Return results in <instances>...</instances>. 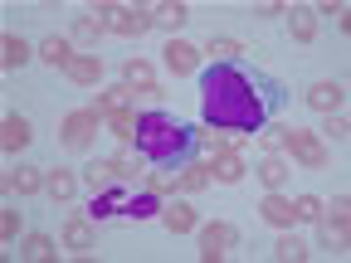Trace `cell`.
Returning <instances> with one entry per match:
<instances>
[{
  "mask_svg": "<svg viewBox=\"0 0 351 263\" xmlns=\"http://www.w3.org/2000/svg\"><path fill=\"white\" fill-rule=\"evenodd\" d=\"M346 225H351V200H346V195H337V200H332V214L322 219V244L346 249Z\"/></svg>",
  "mask_w": 351,
  "mask_h": 263,
  "instance_id": "cell-7",
  "label": "cell"
},
{
  "mask_svg": "<svg viewBox=\"0 0 351 263\" xmlns=\"http://www.w3.org/2000/svg\"><path fill=\"white\" fill-rule=\"evenodd\" d=\"M171 186H176V190H186V195H195V190H205V186H210V171H205V166H186Z\"/></svg>",
  "mask_w": 351,
  "mask_h": 263,
  "instance_id": "cell-23",
  "label": "cell"
},
{
  "mask_svg": "<svg viewBox=\"0 0 351 263\" xmlns=\"http://www.w3.org/2000/svg\"><path fill=\"white\" fill-rule=\"evenodd\" d=\"M108 186H117V175H112V166L108 161H98V166H88V190H108Z\"/></svg>",
  "mask_w": 351,
  "mask_h": 263,
  "instance_id": "cell-30",
  "label": "cell"
},
{
  "mask_svg": "<svg viewBox=\"0 0 351 263\" xmlns=\"http://www.w3.org/2000/svg\"><path fill=\"white\" fill-rule=\"evenodd\" d=\"M274 253H278L283 263H302V258H307V244H302V239H293V234H283V239L274 244Z\"/></svg>",
  "mask_w": 351,
  "mask_h": 263,
  "instance_id": "cell-28",
  "label": "cell"
},
{
  "mask_svg": "<svg viewBox=\"0 0 351 263\" xmlns=\"http://www.w3.org/2000/svg\"><path fill=\"white\" fill-rule=\"evenodd\" d=\"M288 25H293V39H298V44H313V39H317V10L293 5V10H288Z\"/></svg>",
  "mask_w": 351,
  "mask_h": 263,
  "instance_id": "cell-16",
  "label": "cell"
},
{
  "mask_svg": "<svg viewBox=\"0 0 351 263\" xmlns=\"http://www.w3.org/2000/svg\"><path fill=\"white\" fill-rule=\"evenodd\" d=\"M93 15L103 20V29H112L122 39H142L156 25V10H147V5H98Z\"/></svg>",
  "mask_w": 351,
  "mask_h": 263,
  "instance_id": "cell-3",
  "label": "cell"
},
{
  "mask_svg": "<svg viewBox=\"0 0 351 263\" xmlns=\"http://www.w3.org/2000/svg\"><path fill=\"white\" fill-rule=\"evenodd\" d=\"M78 88H98V78H103V59L98 54H73V64L64 68Z\"/></svg>",
  "mask_w": 351,
  "mask_h": 263,
  "instance_id": "cell-9",
  "label": "cell"
},
{
  "mask_svg": "<svg viewBox=\"0 0 351 263\" xmlns=\"http://www.w3.org/2000/svg\"><path fill=\"white\" fill-rule=\"evenodd\" d=\"M327 132H332V142H346V132H351V127H346L341 112H327Z\"/></svg>",
  "mask_w": 351,
  "mask_h": 263,
  "instance_id": "cell-35",
  "label": "cell"
},
{
  "mask_svg": "<svg viewBox=\"0 0 351 263\" xmlns=\"http://www.w3.org/2000/svg\"><path fill=\"white\" fill-rule=\"evenodd\" d=\"M122 83H127V88H142V93H161L152 64H142V59H127V64H122Z\"/></svg>",
  "mask_w": 351,
  "mask_h": 263,
  "instance_id": "cell-14",
  "label": "cell"
},
{
  "mask_svg": "<svg viewBox=\"0 0 351 263\" xmlns=\"http://www.w3.org/2000/svg\"><path fill=\"white\" fill-rule=\"evenodd\" d=\"M20 258L49 263V258H54V239H49V234H29V239H25V249H20Z\"/></svg>",
  "mask_w": 351,
  "mask_h": 263,
  "instance_id": "cell-24",
  "label": "cell"
},
{
  "mask_svg": "<svg viewBox=\"0 0 351 263\" xmlns=\"http://www.w3.org/2000/svg\"><path fill=\"white\" fill-rule=\"evenodd\" d=\"M98 112L93 108H88V112H69L64 117V147L69 151H88V147H93V132H98Z\"/></svg>",
  "mask_w": 351,
  "mask_h": 263,
  "instance_id": "cell-6",
  "label": "cell"
},
{
  "mask_svg": "<svg viewBox=\"0 0 351 263\" xmlns=\"http://www.w3.org/2000/svg\"><path fill=\"white\" fill-rule=\"evenodd\" d=\"M108 166H112V175H117V181H132V171H137V156H132V151H122V156H112Z\"/></svg>",
  "mask_w": 351,
  "mask_h": 263,
  "instance_id": "cell-34",
  "label": "cell"
},
{
  "mask_svg": "<svg viewBox=\"0 0 351 263\" xmlns=\"http://www.w3.org/2000/svg\"><path fill=\"white\" fill-rule=\"evenodd\" d=\"M161 225H166L171 234H191V229H195V210H191L186 200H171V205H161Z\"/></svg>",
  "mask_w": 351,
  "mask_h": 263,
  "instance_id": "cell-12",
  "label": "cell"
},
{
  "mask_svg": "<svg viewBox=\"0 0 351 263\" xmlns=\"http://www.w3.org/2000/svg\"><path fill=\"white\" fill-rule=\"evenodd\" d=\"M98 117L117 132L122 142H132V137H137V117H142V112H132V108H112V112H98Z\"/></svg>",
  "mask_w": 351,
  "mask_h": 263,
  "instance_id": "cell-19",
  "label": "cell"
},
{
  "mask_svg": "<svg viewBox=\"0 0 351 263\" xmlns=\"http://www.w3.org/2000/svg\"><path fill=\"white\" fill-rule=\"evenodd\" d=\"M29 137H34V132H29V122H25L20 112H10V117H5V127H0V142H5V151L29 147Z\"/></svg>",
  "mask_w": 351,
  "mask_h": 263,
  "instance_id": "cell-17",
  "label": "cell"
},
{
  "mask_svg": "<svg viewBox=\"0 0 351 263\" xmlns=\"http://www.w3.org/2000/svg\"><path fill=\"white\" fill-rule=\"evenodd\" d=\"M258 181L269 186V190H278V186L288 181V166H283L278 156H263V166H258Z\"/></svg>",
  "mask_w": 351,
  "mask_h": 263,
  "instance_id": "cell-26",
  "label": "cell"
},
{
  "mask_svg": "<svg viewBox=\"0 0 351 263\" xmlns=\"http://www.w3.org/2000/svg\"><path fill=\"white\" fill-rule=\"evenodd\" d=\"M98 34H103V20L88 10V15H78V25H73V44H98Z\"/></svg>",
  "mask_w": 351,
  "mask_h": 263,
  "instance_id": "cell-25",
  "label": "cell"
},
{
  "mask_svg": "<svg viewBox=\"0 0 351 263\" xmlns=\"http://www.w3.org/2000/svg\"><path fill=\"white\" fill-rule=\"evenodd\" d=\"M0 239H5V244L20 239V210H5V214H0Z\"/></svg>",
  "mask_w": 351,
  "mask_h": 263,
  "instance_id": "cell-32",
  "label": "cell"
},
{
  "mask_svg": "<svg viewBox=\"0 0 351 263\" xmlns=\"http://www.w3.org/2000/svg\"><path fill=\"white\" fill-rule=\"evenodd\" d=\"M156 20H166V25H181V20H191V10L181 5V0H171V5H156Z\"/></svg>",
  "mask_w": 351,
  "mask_h": 263,
  "instance_id": "cell-33",
  "label": "cell"
},
{
  "mask_svg": "<svg viewBox=\"0 0 351 263\" xmlns=\"http://www.w3.org/2000/svg\"><path fill=\"white\" fill-rule=\"evenodd\" d=\"M234 244H239V229H234V225H219V219H215V225L200 229V258H205V263H219Z\"/></svg>",
  "mask_w": 351,
  "mask_h": 263,
  "instance_id": "cell-5",
  "label": "cell"
},
{
  "mask_svg": "<svg viewBox=\"0 0 351 263\" xmlns=\"http://www.w3.org/2000/svg\"><path fill=\"white\" fill-rule=\"evenodd\" d=\"M307 103H313L317 112H341L346 93H341V83H313V93H307Z\"/></svg>",
  "mask_w": 351,
  "mask_h": 263,
  "instance_id": "cell-15",
  "label": "cell"
},
{
  "mask_svg": "<svg viewBox=\"0 0 351 263\" xmlns=\"http://www.w3.org/2000/svg\"><path fill=\"white\" fill-rule=\"evenodd\" d=\"M39 59H44V64H54V68H69V64H73V39L49 34V39L39 44Z\"/></svg>",
  "mask_w": 351,
  "mask_h": 263,
  "instance_id": "cell-13",
  "label": "cell"
},
{
  "mask_svg": "<svg viewBox=\"0 0 351 263\" xmlns=\"http://www.w3.org/2000/svg\"><path fill=\"white\" fill-rule=\"evenodd\" d=\"M132 103V88L122 83V88H108V93H98V108L93 112H112V108H127Z\"/></svg>",
  "mask_w": 351,
  "mask_h": 263,
  "instance_id": "cell-29",
  "label": "cell"
},
{
  "mask_svg": "<svg viewBox=\"0 0 351 263\" xmlns=\"http://www.w3.org/2000/svg\"><path fill=\"white\" fill-rule=\"evenodd\" d=\"M263 219H269V225H278V229H293V219H298V210H293V200H283L278 190H269L263 195Z\"/></svg>",
  "mask_w": 351,
  "mask_h": 263,
  "instance_id": "cell-10",
  "label": "cell"
},
{
  "mask_svg": "<svg viewBox=\"0 0 351 263\" xmlns=\"http://www.w3.org/2000/svg\"><path fill=\"white\" fill-rule=\"evenodd\" d=\"M29 59V44L20 39V34H5V39H0V64H5V68H20Z\"/></svg>",
  "mask_w": 351,
  "mask_h": 263,
  "instance_id": "cell-22",
  "label": "cell"
},
{
  "mask_svg": "<svg viewBox=\"0 0 351 263\" xmlns=\"http://www.w3.org/2000/svg\"><path fill=\"white\" fill-rule=\"evenodd\" d=\"M205 54H215L219 64H230L234 54H244V44H239V39H215V34H210V39H205Z\"/></svg>",
  "mask_w": 351,
  "mask_h": 263,
  "instance_id": "cell-27",
  "label": "cell"
},
{
  "mask_svg": "<svg viewBox=\"0 0 351 263\" xmlns=\"http://www.w3.org/2000/svg\"><path fill=\"white\" fill-rule=\"evenodd\" d=\"M44 190H49L54 200H73L78 195V175L73 171H49L44 175Z\"/></svg>",
  "mask_w": 351,
  "mask_h": 263,
  "instance_id": "cell-21",
  "label": "cell"
},
{
  "mask_svg": "<svg viewBox=\"0 0 351 263\" xmlns=\"http://www.w3.org/2000/svg\"><path fill=\"white\" fill-rule=\"evenodd\" d=\"M147 190H152V195H166V190H171V181H166V175H152Z\"/></svg>",
  "mask_w": 351,
  "mask_h": 263,
  "instance_id": "cell-36",
  "label": "cell"
},
{
  "mask_svg": "<svg viewBox=\"0 0 351 263\" xmlns=\"http://www.w3.org/2000/svg\"><path fill=\"white\" fill-rule=\"evenodd\" d=\"M283 147H288V156H293V161H302L307 171H322V166H327V147H322L317 132L288 127V132H283Z\"/></svg>",
  "mask_w": 351,
  "mask_h": 263,
  "instance_id": "cell-4",
  "label": "cell"
},
{
  "mask_svg": "<svg viewBox=\"0 0 351 263\" xmlns=\"http://www.w3.org/2000/svg\"><path fill=\"white\" fill-rule=\"evenodd\" d=\"M64 249H73L78 258L93 249V229H88V219H69V225H64Z\"/></svg>",
  "mask_w": 351,
  "mask_h": 263,
  "instance_id": "cell-20",
  "label": "cell"
},
{
  "mask_svg": "<svg viewBox=\"0 0 351 263\" xmlns=\"http://www.w3.org/2000/svg\"><path fill=\"white\" fill-rule=\"evenodd\" d=\"M293 210H298V219H322V200L317 195H298Z\"/></svg>",
  "mask_w": 351,
  "mask_h": 263,
  "instance_id": "cell-31",
  "label": "cell"
},
{
  "mask_svg": "<svg viewBox=\"0 0 351 263\" xmlns=\"http://www.w3.org/2000/svg\"><path fill=\"white\" fill-rule=\"evenodd\" d=\"M137 151L147 156V161H156V166H176V161H186V151H191V132L176 122L171 112H142L137 117Z\"/></svg>",
  "mask_w": 351,
  "mask_h": 263,
  "instance_id": "cell-2",
  "label": "cell"
},
{
  "mask_svg": "<svg viewBox=\"0 0 351 263\" xmlns=\"http://www.w3.org/2000/svg\"><path fill=\"white\" fill-rule=\"evenodd\" d=\"M205 171H210V181H219V186H234V181H244V161H239L234 151H219V156H215Z\"/></svg>",
  "mask_w": 351,
  "mask_h": 263,
  "instance_id": "cell-11",
  "label": "cell"
},
{
  "mask_svg": "<svg viewBox=\"0 0 351 263\" xmlns=\"http://www.w3.org/2000/svg\"><path fill=\"white\" fill-rule=\"evenodd\" d=\"M200 112L215 132H258L269 117V103L239 64H215L200 78Z\"/></svg>",
  "mask_w": 351,
  "mask_h": 263,
  "instance_id": "cell-1",
  "label": "cell"
},
{
  "mask_svg": "<svg viewBox=\"0 0 351 263\" xmlns=\"http://www.w3.org/2000/svg\"><path fill=\"white\" fill-rule=\"evenodd\" d=\"M161 54H166V68H171L176 78H181V73H195V59H200L195 44H186V39H171Z\"/></svg>",
  "mask_w": 351,
  "mask_h": 263,
  "instance_id": "cell-8",
  "label": "cell"
},
{
  "mask_svg": "<svg viewBox=\"0 0 351 263\" xmlns=\"http://www.w3.org/2000/svg\"><path fill=\"white\" fill-rule=\"evenodd\" d=\"M44 181H39V171L34 166H10L5 171V190H15V195H34Z\"/></svg>",
  "mask_w": 351,
  "mask_h": 263,
  "instance_id": "cell-18",
  "label": "cell"
}]
</instances>
